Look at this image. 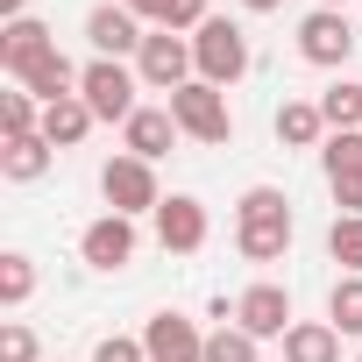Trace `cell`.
<instances>
[{
	"label": "cell",
	"mask_w": 362,
	"mask_h": 362,
	"mask_svg": "<svg viewBox=\"0 0 362 362\" xmlns=\"http://www.w3.org/2000/svg\"><path fill=\"white\" fill-rule=\"evenodd\" d=\"M242 8H249V15H277V8H284V0H242Z\"/></svg>",
	"instance_id": "f546056e"
},
{
	"label": "cell",
	"mask_w": 362,
	"mask_h": 362,
	"mask_svg": "<svg viewBox=\"0 0 362 362\" xmlns=\"http://www.w3.org/2000/svg\"><path fill=\"white\" fill-rule=\"evenodd\" d=\"M43 128V100L29 93H0V135H36Z\"/></svg>",
	"instance_id": "d4e9b609"
},
{
	"label": "cell",
	"mask_w": 362,
	"mask_h": 362,
	"mask_svg": "<svg viewBox=\"0 0 362 362\" xmlns=\"http://www.w3.org/2000/svg\"><path fill=\"white\" fill-rule=\"evenodd\" d=\"M256 348H263V341L242 334V327H214V334H206V362H263Z\"/></svg>",
	"instance_id": "cb8c5ba5"
},
{
	"label": "cell",
	"mask_w": 362,
	"mask_h": 362,
	"mask_svg": "<svg viewBox=\"0 0 362 362\" xmlns=\"http://www.w3.org/2000/svg\"><path fill=\"white\" fill-rule=\"evenodd\" d=\"M192 64H199V78L206 86H235L242 71H249V29L242 22H228V15H214L206 29H192Z\"/></svg>",
	"instance_id": "3957f363"
},
{
	"label": "cell",
	"mask_w": 362,
	"mask_h": 362,
	"mask_svg": "<svg viewBox=\"0 0 362 362\" xmlns=\"http://www.w3.org/2000/svg\"><path fill=\"white\" fill-rule=\"evenodd\" d=\"M284 362H341V327L334 320H291Z\"/></svg>",
	"instance_id": "ac0fdd59"
},
{
	"label": "cell",
	"mask_w": 362,
	"mask_h": 362,
	"mask_svg": "<svg viewBox=\"0 0 362 362\" xmlns=\"http://www.w3.org/2000/svg\"><path fill=\"white\" fill-rule=\"evenodd\" d=\"M142 348H149V362H206V334H199V320H185V313H149V327H142Z\"/></svg>",
	"instance_id": "7c38bea8"
},
{
	"label": "cell",
	"mask_w": 362,
	"mask_h": 362,
	"mask_svg": "<svg viewBox=\"0 0 362 362\" xmlns=\"http://www.w3.org/2000/svg\"><path fill=\"white\" fill-rule=\"evenodd\" d=\"M320 170H327V192L341 214H362V128H341L320 142Z\"/></svg>",
	"instance_id": "ba28073f"
},
{
	"label": "cell",
	"mask_w": 362,
	"mask_h": 362,
	"mask_svg": "<svg viewBox=\"0 0 362 362\" xmlns=\"http://www.w3.org/2000/svg\"><path fill=\"white\" fill-rule=\"evenodd\" d=\"M235 327L256 334V341H284L291 334V291L284 284H249L235 298Z\"/></svg>",
	"instance_id": "4fadbf2b"
},
{
	"label": "cell",
	"mask_w": 362,
	"mask_h": 362,
	"mask_svg": "<svg viewBox=\"0 0 362 362\" xmlns=\"http://www.w3.org/2000/svg\"><path fill=\"white\" fill-rule=\"evenodd\" d=\"M163 107L177 114V128H185L199 149H221V142H235V114H228V93H221V86H206V78L177 86Z\"/></svg>",
	"instance_id": "7a4b0ae2"
},
{
	"label": "cell",
	"mask_w": 362,
	"mask_h": 362,
	"mask_svg": "<svg viewBox=\"0 0 362 362\" xmlns=\"http://www.w3.org/2000/svg\"><path fill=\"white\" fill-rule=\"evenodd\" d=\"M334 128H327V114H320V100H284L277 107V142L284 149H320Z\"/></svg>",
	"instance_id": "e0dca14e"
},
{
	"label": "cell",
	"mask_w": 362,
	"mask_h": 362,
	"mask_svg": "<svg viewBox=\"0 0 362 362\" xmlns=\"http://www.w3.org/2000/svg\"><path fill=\"white\" fill-rule=\"evenodd\" d=\"M29 298H36V256L8 249V256H0V305H8V313H22Z\"/></svg>",
	"instance_id": "ffe728a7"
},
{
	"label": "cell",
	"mask_w": 362,
	"mask_h": 362,
	"mask_svg": "<svg viewBox=\"0 0 362 362\" xmlns=\"http://www.w3.org/2000/svg\"><path fill=\"white\" fill-rule=\"evenodd\" d=\"M0 362H36V334H29L22 320L0 327Z\"/></svg>",
	"instance_id": "4316f807"
},
{
	"label": "cell",
	"mask_w": 362,
	"mask_h": 362,
	"mask_svg": "<svg viewBox=\"0 0 362 362\" xmlns=\"http://www.w3.org/2000/svg\"><path fill=\"white\" fill-rule=\"evenodd\" d=\"M135 221L128 214H100V221H86V235H78V256H86V270H128L135 263Z\"/></svg>",
	"instance_id": "8fae6325"
},
{
	"label": "cell",
	"mask_w": 362,
	"mask_h": 362,
	"mask_svg": "<svg viewBox=\"0 0 362 362\" xmlns=\"http://www.w3.org/2000/svg\"><path fill=\"white\" fill-rule=\"evenodd\" d=\"M50 163H57V149L43 142V128H36V135H8V142H0V177H8V185H36Z\"/></svg>",
	"instance_id": "2e32d148"
},
{
	"label": "cell",
	"mask_w": 362,
	"mask_h": 362,
	"mask_svg": "<svg viewBox=\"0 0 362 362\" xmlns=\"http://www.w3.org/2000/svg\"><path fill=\"white\" fill-rule=\"evenodd\" d=\"M177 135H185V128H177V114L170 107H135L128 114V128H121V149L128 156H142V163H156V156H170V142Z\"/></svg>",
	"instance_id": "5bb4252c"
},
{
	"label": "cell",
	"mask_w": 362,
	"mask_h": 362,
	"mask_svg": "<svg viewBox=\"0 0 362 362\" xmlns=\"http://www.w3.org/2000/svg\"><path fill=\"white\" fill-rule=\"evenodd\" d=\"M320 114H327L334 135H341V128H362V86H355V78H334V86L320 93Z\"/></svg>",
	"instance_id": "44dd1931"
},
{
	"label": "cell",
	"mask_w": 362,
	"mask_h": 362,
	"mask_svg": "<svg viewBox=\"0 0 362 362\" xmlns=\"http://www.w3.org/2000/svg\"><path fill=\"white\" fill-rule=\"evenodd\" d=\"M135 78L149 93H177V86H192L199 64H192V36H170V29H149L142 57H135Z\"/></svg>",
	"instance_id": "8992f818"
},
{
	"label": "cell",
	"mask_w": 362,
	"mask_h": 362,
	"mask_svg": "<svg viewBox=\"0 0 362 362\" xmlns=\"http://www.w3.org/2000/svg\"><path fill=\"white\" fill-rule=\"evenodd\" d=\"M135 86H142V78H135L128 64L93 57V64H86V78H78V100L93 107V121H121V128H128V114L142 107V100H135Z\"/></svg>",
	"instance_id": "5b68a950"
},
{
	"label": "cell",
	"mask_w": 362,
	"mask_h": 362,
	"mask_svg": "<svg viewBox=\"0 0 362 362\" xmlns=\"http://www.w3.org/2000/svg\"><path fill=\"white\" fill-rule=\"evenodd\" d=\"M327 256H334L348 277H362V214H334V228H327Z\"/></svg>",
	"instance_id": "7402d4cb"
},
{
	"label": "cell",
	"mask_w": 362,
	"mask_h": 362,
	"mask_svg": "<svg viewBox=\"0 0 362 362\" xmlns=\"http://www.w3.org/2000/svg\"><path fill=\"white\" fill-rule=\"evenodd\" d=\"M149 221H156V242H163L170 256H199V249H206V235H214V221H206V206H199L192 192H170Z\"/></svg>",
	"instance_id": "30bf717a"
},
{
	"label": "cell",
	"mask_w": 362,
	"mask_h": 362,
	"mask_svg": "<svg viewBox=\"0 0 362 362\" xmlns=\"http://www.w3.org/2000/svg\"><path fill=\"white\" fill-rule=\"evenodd\" d=\"M291 235H298L291 199H284L277 185H249L242 206H235V249H242L249 263H277V256L291 249Z\"/></svg>",
	"instance_id": "6da1fadb"
},
{
	"label": "cell",
	"mask_w": 362,
	"mask_h": 362,
	"mask_svg": "<svg viewBox=\"0 0 362 362\" xmlns=\"http://www.w3.org/2000/svg\"><path fill=\"white\" fill-rule=\"evenodd\" d=\"M57 50V36L36 22V15H22V22H8V29H0V64H8V78H22L36 57H50Z\"/></svg>",
	"instance_id": "9a60e30c"
},
{
	"label": "cell",
	"mask_w": 362,
	"mask_h": 362,
	"mask_svg": "<svg viewBox=\"0 0 362 362\" xmlns=\"http://www.w3.org/2000/svg\"><path fill=\"white\" fill-rule=\"evenodd\" d=\"M298 57L320 64V71H341V64L355 57V22H348V8H313V15L298 22Z\"/></svg>",
	"instance_id": "52a82bcc"
},
{
	"label": "cell",
	"mask_w": 362,
	"mask_h": 362,
	"mask_svg": "<svg viewBox=\"0 0 362 362\" xmlns=\"http://www.w3.org/2000/svg\"><path fill=\"white\" fill-rule=\"evenodd\" d=\"M86 135H93V107H86L78 93L57 100V107H43V142H50V149H78Z\"/></svg>",
	"instance_id": "d6986e66"
},
{
	"label": "cell",
	"mask_w": 362,
	"mask_h": 362,
	"mask_svg": "<svg viewBox=\"0 0 362 362\" xmlns=\"http://www.w3.org/2000/svg\"><path fill=\"white\" fill-rule=\"evenodd\" d=\"M100 199H107V214H156L163 206V192H156V163H142V156H107L100 163Z\"/></svg>",
	"instance_id": "277c9868"
},
{
	"label": "cell",
	"mask_w": 362,
	"mask_h": 362,
	"mask_svg": "<svg viewBox=\"0 0 362 362\" xmlns=\"http://www.w3.org/2000/svg\"><path fill=\"white\" fill-rule=\"evenodd\" d=\"M327 320H334L341 334H362V277H334V291H327Z\"/></svg>",
	"instance_id": "603a6c76"
},
{
	"label": "cell",
	"mask_w": 362,
	"mask_h": 362,
	"mask_svg": "<svg viewBox=\"0 0 362 362\" xmlns=\"http://www.w3.org/2000/svg\"><path fill=\"white\" fill-rule=\"evenodd\" d=\"M121 8H128V15H142V22H156V8H163V0H121Z\"/></svg>",
	"instance_id": "83f0119b"
},
{
	"label": "cell",
	"mask_w": 362,
	"mask_h": 362,
	"mask_svg": "<svg viewBox=\"0 0 362 362\" xmlns=\"http://www.w3.org/2000/svg\"><path fill=\"white\" fill-rule=\"evenodd\" d=\"M93 362H149V348H142V334H107L93 348Z\"/></svg>",
	"instance_id": "484cf974"
},
{
	"label": "cell",
	"mask_w": 362,
	"mask_h": 362,
	"mask_svg": "<svg viewBox=\"0 0 362 362\" xmlns=\"http://www.w3.org/2000/svg\"><path fill=\"white\" fill-rule=\"evenodd\" d=\"M320 8H348V0H320Z\"/></svg>",
	"instance_id": "4dcf8cb0"
},
{
	"label": "cell",
	"mask_w": 362,
	"mask_h": 362,
	"mask_svg": "<svg viewBox=\"0 0 362 362\" xmlns=\"http://www.w3.org/2000/svg\"><path fill=\"white\" fill-rule=\"evenodd\" d=\"M355 362H362V355H355Z\"/></svg>",
	"instance_id": "1f68e13d"
},
{
	"label": "cell",
	"mask_w": 362,
	"mask_h": 362,
	"mask_svg": "<svg viewBox=\"0 0 362 362\" xmlns=\"http://www.w3.org/2000/svg\"><path fill=\"white\" fill-rule=\"evenodd\" d=\"M86 43H93V57L128 64V57H142L149 29H142V15H128V8H121V0H100V8L86 15Z\"/></svg>",
	"instance_id": "9c48e42d"
},
{
	"label": "cell",
	"mask_w": 362,
	"mask_h": 362,
	"mask_svg": "<svg viewBox=\"0 0 362 362\" xmlns=\"http://www.w3.org/2000/svg\"><path fill=\"white\" fill-rule=\"evenodd\" d=\"M0 15H8V22H22V15H29V0H0Z\"/></svg>",
	"instance_id": "f1b7e54d"
}]
</instances>
